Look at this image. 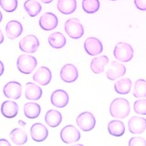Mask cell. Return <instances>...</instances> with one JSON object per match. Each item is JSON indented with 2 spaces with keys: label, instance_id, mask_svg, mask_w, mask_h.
<instances>
[{
  "label": "cell",
  "instance_id": "6da1fadb",
  "mask_svg": "<svg viewBox=\"0 0 146 146\" xmlns=\"http://www.w3.org/2000/svg\"><path fill=\"white\" fill-rule=\"evenodd\" d=\"M130 112V102L124 98H117L113 100L110 105V113L113 118L124 119L129 115Z\"/></svg>",
  "mask_w": 146,
  "mask_h": 146
},
{
  "label": "cell",
  "instance_id": "7a4b0ae2",
  "mask_svg": "<svg viewBox=\"0 0 146 146\" xmlns=\"http://www.w3.org/2000/svg\"><path fill=\"white\" fill-rule=\"evenodd\" d=\"M133 48L128 43L119 42L116 44L113 50V56L121 62H129L133 58Z\"/></svg>",
  "mask_w": 146,
  "mask_h": 146
},
{
  "label": "cell",
  "instance_id": "3957f363",
  "mask_svg": "<svg viewBox=\"0 0 146 146\" xmlns=\"http://www.w3.org/2000/svg\"><path fill=\"white\" fill-rule=\"evenodd\" d=\"M36 65H38V60L36 58L30 55H20L17 58V70L23 74H30L34 71Z\"/></svg>",
  "mask_w": 146,
  "mask_h": 146
},
{
  "label": "cell",
  "instance_id": "277c9868",
  "mask_svg": "<svg viewBox=\"0 0 146 146\" xmlns=\"http://www.w3.org/2000/svg\"><path fill=\"white\" fill-rule=\"evenodd\" d=\"M64 29L70 38L79 39L84 35V27L77 18H70L65 22Z\"/></svg>",
  "mask_w": 146,
  "mask_h": 146
},
{
  "label": "cell",
  "instance_id": "5b68a950",
  "mask_svg": "<svg viewBox=\"0 0 146 146\" xmlns=\"http://www.w3.org/2000/svg\"><path fill=\"white\" fill-rule=\"evenodd\" d=\"M78 127L83 131H90L96 125V119L94 115L90 111H84L80 113L76 119Z\"/></svg>",
  "mask_w": 146,
  "mask_h": 146
},
{
  "label": "cell",
  "instance_id": "8992f818",
  "mask_svg": "<svg viewBox=\"0 0 146 146\" xmlns=\"http://www.w3.org/2000/svg\"><path fill=\"white\" fill-rule=\"evenodd\" d=\"M18 46L23 52L35 53L39 47V40L34 35H27L19 41Z\"/></svg>",
  "mask_w": 146,
  "mask_h": 146
},
{
  "label": "cell",
  "instance_id": "52a82bcc",
  "mask_svg": "<svg viewBox=\"0 0 146 146\" xmlns=\"http://www.w3.org/2000/svg\"><path fill=\"white\" fill-rule=\"evenodd\" d=\"M60 139L65 143H74L80 140V132L75 126L67 125L60 131Z\"/></svg>",
  "mask_w": 146,
  "mask_h": 146
},
{
  "label": "cell",
  "instance_id": "ba28073f",
  "mask_svg": "<svg viewBox=\"0 0 146 146\" xmlns=\"http://www.w3.org/2000/svg\"><path fill=\"white\" fill-rule=\"evenodd\" d=\"M84 49L90 56H97L103 51V45L97 38L90 36L84 42Z\"/></svg>",
  "mask_w": 146,
  "mask_h": 146
},
{
  "label": "cell",
  "instance_id": "9c48e42d",
  "mask_svg": "<svg viewBox=\"0 0 146 146\" xmlns=\"http://www.w3.org/2000/svg\"><path fill=\"white\" fill-rule=\"evenodd\" d=\"M3 93L8 99L18 100L22 95V86L17 81H9L4 86Z\"/></svg>",
  "mask_w": 146,
  "mask_h": 146
},
{
  "label": "cell",
  "instance_id": "30bf717a",
  "mask_svg": "<svg viewBox=\"0 0 146 146\" xmlns=\"http://www.w3.org/2000/svg\"><path fill=\"white\" fill-rule=\"evenodd\" d=\"M39 27L45 31H50L55 29L58 27V19L57 16L51 12H47L42 15L38 21Z\"/></svg>",
  "mask_w": 146,
  "mask_h": 146
},
{
  "label": "cell",
  "instance_id": "8fae6325",
  "mask_svg": "<svg viewBox=\"0 0 146 146\" xmlns=\"http://www.w3.org/2000/svg\"><path fill=\"white\" fill-rule=\"evenodd\" d=\"M60 78L66 83H72L79 78V71L73 64H66L60 70Z\"/></svg>",
  "mask_w": 146,
  "mask_h": 146
},
{
  "label": "cell",
  "instance_id": "7c38bea8",
  "mask_svg": "<svg viewBox=\"0 0 146 146\" xmlns=\"http://www.w3.org/2000/svg\"><path fill=\"white\" fill-rule=\"evenodd\" d=\"M30 135L33 141L36 143L44 141L48 136V131L44 124L39 122L34 123L30 128Z\"/></svg>",
  "mask_w": 146,
  "mask_h": 146
},
{
  "label": "cell",
  "instance_id": "4fadbf2b",
  "mask_svg": "<svg viewBox=\"0 0 146 146\" xmlns=\"http://www.w3.org/2000/svg\"><path fill=\"white\" fill-rule=\"evenodd\" d=\"M128 129L132 134H141L146 130V119L133 116L128 121Z\"/></svg>",
  "mask_w": 146,
  "mask_h": 146
},
{
  "label": "cell",
  "instance_id": "5bb4252c",
  "mask_svg": "<svg viewBox=\"0 0 146 146\" xmlns=\"http://www.w3.org/2000/svg\"><path fill=\"white\" fill-rule=\"evenodd\" d=\"M68 100H70L68 94L64 90H54L51 96H50V102H51L53 106L57 108L66 107L68 103Z\"/></svg>",
  "mask_w": 146,
  "mask_h": 146
},
{
  "label": "cell",
  "instance_id": "9a60e30c",
  "mask_svg": "<svg viewBox=\"0 0 146 146\" xmlns=\"http://www.w3.org/2000/svg\"><path fill=\"white\" fill-rule=\"evenodd\" d=\"M51 80H52V73L48 67L42 66L38 68L33 75V80L42 86L49 84Z\"/></svg>",
  "mask_w": 146,
  "mask_h": 146
},
{
  "label": "cell",
  "instance_id": "2e32d148",
  "mask_svg": "<svg viewBox=\"0 0 146 146\" xmlns=\"http://www.w3.org/2000/svg\"><path fill=\"white\" fill-rule=\"evenodd\" d=\"M126 73V67L118 61H112L109 70L106 72V76L110 80H116L119 78L124 76Z\"/></svg>",
  "mask_w": 146,
  "mask_h": 146
},
{
  "label": "cell",
  "instance_id": "e0dca14e",
  "mask_svg": "<svg viewBox=\"0 0 146 146\" xmlns=\"http://www.w3.org/2000/svg\"><path fill=\"white\" fill-rule=\"evenodd\" d=\"M23 33V26L17 20H10L6 26V34L9 39H16Z\"/></svg>",
  "mask_w": 146,
  "mask_h": 146
},
{
  "label": "cell",
  "instance_id": "ac0fdd59",
  "mask_svg": "<svg viewBox=\"0 0 146 146\" xmlns=\"http://www.w3.org/2000/svg\"><path fill=\"white\" fill-rule=\"evenodd\" d=\"M1 113L7 119L15 118L18 113V105L13 100H6L1 105Z\"/></svg>",
  "mask_w": 146,
  "mask_h": 146
},
{
  "label": "cell",
  "instance_id": "d6986e66",
  "mask_svg": "<svg viewBox=\"0 0 146 146\" xmlns=\"http://www.w3.org/2000/svg\"><path fill=\"white\" fill-rule=\"evenodd\" d=\"M42 89L33 82H27L26 84L25 96L29 100H38L42 97Z\"/></svg>",
  "mask_w": 146,
  "mask_h": 146
},
{
  "label": "cell",
  "instance_id": "ffe728a7",
  "mask_svg": "<svg viewBox=\"0 0 146 146\" xmlns=\"http://www.w3.org/2000/svg\"><path fill=\"white\" fill-rule=\"evenodd\" d=\"M45 121L49 127L56 128L62 121V114L57 110H49L45 115Z\"/></svg>",
  "mask_w": 146,
  "mask_h": 146
},
{
  "label": "cell",
  "instance_id": "44dd1931",
  "mask_svg": "<svg viewBox=\"0 0 146 146\" xmlns=\"http://www.w3.org/2000/svg\"><path fill=\"white\" fill-rule=\"evenodd\" d=\"M58 10L64 15H70L77 8L76 0H58L57 3Z\"/></svg>",
  "mask_w": 146,
  "mask_h": 146
},
{
  "label": "cell",
  "instance_id": "7402d4cb",
  "mask_svg": "<svg viewBox=\"0 0 146 146\" xmlns=\"http://www.w3.org/2000/svg\"><path fill=\"white\" fill-rule=\"evenodd\" d=\"M109 63V58L107 56H100L92 58L90 62V70L95 74H100L104 71L105 67Z\"/></svg>",
  "mask_w": 146,
  "mask_h": 146
},
{
  "label": "cell",
  "instance_id": "603a6c76",
  "mask_svg": "<svg viewBox=\"0 0 146 146\" xmlns=\"http://www.w3.org/2000/svg\"><path fill=\"white\" fill-rule=\"evenodd\" d=\"M9 137L12 143L16 145H23L27 141V134L25 130L21 128H15L10 131Z\"/></svg>",
  "mask_w": 146,
  "mask_h": 146
},
{
  "label": "cell",
  "instance_id": "cb8c5ba5",
  "mask_svg": "<svg viewBox=\"0 0 146 146\" xmlns=\"http://www.w3.org/2000/svg\"><path fill=\"white\" fill-rule=\"evenodd\" d=\"M48 41L50 47L57 49L62 48L67 43V39L65 38V36L61 32H54L51 35H49Z\"/></svg>",
  "mask_w": 146,
  "mask_h": 146
},
{
  "label": "cell",
  "instance_id": "d4e9b609",
  "mask_svg": "<svg viewBox=\"0 0 146 146\" xmlns=\"http://www.w3.org/2000/svg\"><path fill=\"white\" fill-rule=\"evenodd\" d=\"M108 131L110 134L114 137H121L125 132V125L121 121H111L108 124Z\"/></svg>",
  "mask_w": 146,
  "mask_h": 146
},
{
  "label": "cell",
  "instance_id": "484cf974",
  "mask_svg": "<svg viewBox=\"0 0 146 146\" xmlns=\"http://www.w3.org/2000/svg\"><path fill=\"white\" fill-rule=\"evenodd\" d=\"M24 114L29 119H36L40 115L41 107L36 102H27L23 108Z\"/></svg>",
  "mask_w": 146,
  "mask_h": 146
},
{
  "label": "cell",
  "instance_id": "4316f807",
  "mask_svg": "<svg viewBox=\"0 0 146 146\" xmlns=\"http://www.w3.org/2000/svg\"><path fill=\"white\" fill-rule=\"evenodd\" d=\"M24 8L27 15L31 17H36L42 10V7L38 0H27L24 3Z\"/></svg>",
  "mask_w": 146,
  "mask_h": 146
},
{
  "label": "cell",
  "instance_id": "83f0119b",
  "mask_svg": "<svg viewBox=\"0 0 146 146\" xmlns=\"http://www.w3.org/2000/svg\"><path fill=\"white\" fill-rule=\"evenodd\" d=\"M131 80L129 78H125V79H121L120 80H117L114 84V90L118 94L126 95L130 93L131 89Z\"/></svg>",
  "mask_w": 146,
  "mask_h": 146
},
{
  "label": "cell",
  "instance_id": "f1b7e54d",
  "mask_svg": "<svg viewBox=\"0 0 146 146\" xmlns=\"http://www.w3.org/2000/svg\"><path fill=\"white\" fill-rule=\"evenodd\" d=\"M100 7V0H83L82 1V9L87 14H94L98 12Z\"/></svg>",
  "mask_w": 146,
  "mask_h": 146
},
{
  "label": "cell",
  "instance_id": "f546056e",
  "mask_svg": "<svg viewBox=\"0 0 146 146\" xmlns=\"http://www.w3.org/2000/svg\"><path fill=\"white\" fill-rule=\"evenodd\" d=\"M133 96L135 98H146V80L140 79L134 83Z\"/></svg>",
  "mask_w": 146,
  "mask_h": 146
},
{
  "label": "cell",
  "instance_id": "4dcf8cb0",
  "mask_svg": "<svg viewBox=\"0 0 146 146\" xmlns=\"http://www.w3.org/2000/svg\"><path fill=\"white\" fill-rule=\"evenodd\" d=\"M18 6L17 0H0V7L7 13H12L17 10Z\"/></svg>",
  "mask_w": 146,
  "mask_h": 146
},
{
  "label": "cell",
  "instance_id": "1f68e13d",
  "mask_svg": "<svg viewBox=\"0 0 146 146\" xmlns=\"http://www.w3.org/2000/svg\"><path fill=\"white\" fill-rule=\"evenodd\" d=\"M133 110L137 114L146 115V99L136 100L133 103Z\"/></svg>",
  "mask_w": 146,
  "mask_h": 146
},
{
  "label": "cell",
  "instance_id": "d6a6232c",
  "mask_svg": "<svg viewBox=\"0 0 146 146\" xmlns=\"http://www.w3.org/2000/svg\"><path fill=\"white\" fill-rule=\"evenodd\" d=\"M130 146H146V141L141 137H132L129 141Z\"/></svg>",
  "mask_w": 146,
  "mask_h": 146
},
{
  "label": "cell",
  "instance_id": "836d02e7",
  "mask_svg": "<svg viewBox=\"0 0 146 146\" xmlns=\"http://www.w3.org/2000/svg\"><path fill=\"white\" fill-rule=\"evenodd\" d=\"M135 7L141 11H146V0H134Z\"/></svg>",
  "mask_w": 146,
  "mask_h": 146
},
{
  "label": "cell",
  "instance_id": "e575fe53",
  "mask_svg": "<svg viewBox=\"0 0 146 146\" xmlns=\"http://www.w3.org/2000/svg\"><path fill=\"white\" fill-rule=\"evenodd\" d=\"M0 146H10V143L6 139H0Z\"/></svg>",
  "mask_w": 146,
  "mask_h": 146
},
{
  "label": "cell",
  "instance_id": "d590c367",
  "mask_svg": "<svg viewBox=\"0 0 146 146\" xmlns=\"http://www.w3.org/2000/svg\"><path fill=\"white\" fill-rule=\"evenodd\" d=\"M5 71V66H4V64L3 62L0 60V77H1L3 75V73Z\"/></svg>",
  "mask_w": 146,
  "mask_h": 146
},
{
  "label": "cell",
  "instance_id": "8d00e7d4",
  "mask_svg": "<svg viewBox=\"0 0 146 146\" xmlns=\"http://www.w3.org/2000/svg\"><path fill=\"white\" fill-rule=\"evenodd\" d=\"M4 42V35L2 33L1 29H0V44H2Z\"/></svg>",
  "mask_w": 146,
  "mask_h": 146
},
{
  "label": "cell",
  "instance_id": "74e56055",
  "mask_svg": "<svg viewBox=\"0 0 146 146\" xmlns=\"http://www.w3.org/2000/svg\"><path fill=\"white\" fill-rule=\"evenodd\" d=\"M40 1L42 3H44V4H49V3L53 2V0H40Z\"/></svg>",
  "mask_w": 146,
  "mask_h": 146
},
{
  "label": "cell",
  "instance_id": "f35d334b",
  "mask_svg": "<svg viewBox=\"0 0 146 146\" xmlns=\"http://www.w3.org/2000/svg\"><path fill=\"white\" fill-rule=\"evenodd\" d=\"M18 123H19V124H20L21 126H25V125L27 124V123H26L25 121H21V120L18 121Z\"/></svg>",
  "mask_w": 146,
  "mask_h": 146
},
{
  "label": "cell",
  "instance_id": "ab89813d",
  "mask_svg": "<svg viewBox=\"0 0 146 146\" xmlns=\"http://www.w3.org/2000/svg\"><path fill=\"white\" fill-rule=\"evenodd\" d=\"M2 19H3V15H2V13H1V11H0V23H1Z\"/></svg>",
  "mask_w": 146,
  "mask_h": 146
},
{
  "label": "cell",
  "instance_id": "60d3db41",
  "mask_svg": "<svg viewBox=\"0 0 146 146\" xmlns=\"http://www.w3.org/2000/svg\"><path fill=\"white\" fill-rule=\"evenodd\" d=\"M111 1H116V0H111Z\"/></svg>",
  "mask_w": 146,
  "mask_h": 146
}]
</instances>
